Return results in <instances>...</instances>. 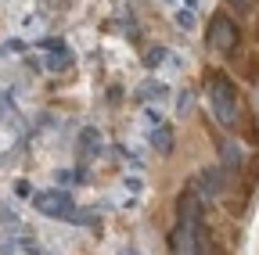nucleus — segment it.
Segmentation results:
<instances>
[{
  "mask_svg": "<svg viewBox=\"0 0 259 255\" xmlns=\"http://www.w3.org/2000/svg\"><path fill=\"white\" fill-rule=\"evenodd\" d=\"M205 101H209L212 119L223 126V130H238V122H241V93H238V86L227 79L223 72H209V79H205Z\"/></svg>",
  "mask_w": 259,
  "mask_h": 255,
  "instance_id": "1",
  "label": "nucleus"
},
{
  "mask_svg": "<svg viewBox=\"0 0 259 255\" xmlns=\"http://www.w3.org/2000/svg\"><path fill=\"white\" fill-rule=\"evenodd\" d=\"M205 43H209V50H220V54H231L238 47V25L227 11L212 15V22L205 29Z\"/></svg>",
  "mask_w": 259,
  "mask_h": 255,
  "instance_id": "2",
  "label": "nucleus"
},
{
  "mask_svg": "<svg viewBox=\"0 0 259 255\" xmlns=\"http://www.w3.org/2000/svg\"><path fill=\"white\" fill-rule=\"evenodd\" d=\"M169 251H177V255L209 251V248H205V237H202V223H184V219H177V227L169 230Z\"/></svg>",
  "mask_w": 259,
  "mask_h": 255,
  "instance_id": "3",
  "label": "nucleus"
},
{
  "mask_svg": "<svg viewBox=\"0 0 259 255\" xmlns=\"http://www.w3.org/2000/svg\"><path fill=\"white\" fill-rule=\"evenodd\" d=\"M191 187L198 190V198L205 205H216L223 198V190H227V166H205V169H198V176L191 180Z\"/></svg>",
  "mask_w": 259,
  "mask_h": 255,
  "instance_id": "4",
  "label": "nucleus"
},
{
  "mask_svg": "<svg viewBox=\"0 0 259 255\" xmlns=\"http://www.w3.org/2000/svg\"><path fill=\"white\" fill-rule=\"evenodd\" d=\"M32 205H36V212L47 216V219H65V216L72 212V194L65 187H51V190L32 194Z\"/></svg>",
  "mask_w": 259,
  "mask_h": 255,
  "instance_id": "5",
  "label": "nucleus"
},
{
  "mask_svg": "<svg viewBox=\"0 0 259 255\" xmlns=\"http://www.w3.org/2000/svg\"><path fill=\"white\" fill-rule=\"evenodd\" d=\"M202 209H205V201L198 198L194 187H187L177 198V219H184V223H202Z\"/></svg>",
  "mask_w": 259,
  "mask_h": 255,
  "instance_id": "6",
  "label": "nucleus"
},
{
  "mask_svg": "<svg viewBox=\"0 0 259 255\" xmlns=\"http://www.w3.org/2000/svg\"><path fill=\"white\" fill-rule=\"evenodd\" d=\"M0 251H4V255H36L44 248H40L36 237H29V234H8L4 244H0Z\"/></svg>",
  "mask_w": 259,
  "mask_h": 255,
  "instance_id": "7",
  "label": "nucleus"
},
{
  "mask_svg": "<svg viewBox=\"0 0 259 255\" xmlns=\"http://www.w3.org/2000/svg\"><path fill=\"white\" fill-rule=\"evenodd\" d=\"M148 144L155 147V155H173V126L155 122L151 133H148Z\"/></svg>",
  "mask_w": 259,
  "mask_h": 255,
  "instance_id": "8",
  "label": "nucleus"
},
{
  "mask_svg": "<svg viewBox=\"0 0 259 255\" xmlns=\"http://www.w3.org/2000/svg\"><path fill=\"white\" fill-rule=\"evenodd\" d=\"M245 158H248V151L241 147V140H223V144H220V166H227V169H241Z\"/></svg>",
  "mask_w": 259,
  "mask_h": 255,
  "instance_id": "9",
  "label": "nucleus"
},
{
  "mask_svg": "<svg viewBox=\"0 0 259 255\" xmlns=\"http://www.w3.org/2000/svg\"><path fill=\"white\" fill-rule=\"evenodd\" d=\"M169 97V86L162 79H144L137 86V101H166Z\"/></svg>",
  "mask_w": 259,
  "mask_h": 255,
  "instance_id": "10",
  "label": "nucleus"
},
{
  "mask_svg": "<svg viewBox=\"0 0 259 255\" xmlns=\"http://www.w3.org/2000/svg\"><path fill=\"white\" fill-rule=\"evenodd\" d=\"M69 65H72V50H69V47L47 50V61H44V69H47V72H65Z\"/></svg>",
  "mask_w": 259,
  "mask_h": 255,
  "instance_id": "11",
  "label": "nucleus"
},
{
  "mask_svg": "<svg viewBox=\"0 0 259 255\" xmlns=\"http://www.w3.org/2000/svg\"><path fill=\"white\" fill-rule=\"evenodd\" d=\"M97 151H101V130L87 126V130L79 133V155H83V158H90V155H97Z\"/></svg>",
  "mask_w": 259,
  "mask_h": 255,
  "instance_id": "12",
  "label": "nucleus"
},
{
  "mask_svg": "<svg viewBox=\"0 0 259 255\" xmlns=\"http://www.w3.org/2000/svg\"><path fill=\"white\" fill-rule=\"evenodd\" d=\"M194 108V90H180V97H177V115H191Z\"/></svg>",
  "mask_w": 259,
  "mask_h": 255,
  "instance_id": "13",
  "label": "nucleus"
},
{
  "mask_svg": "<svg viewBox=\"0 0 259 255\" xmlns=\"http://www.w3.org/2000/svg\"><path fill=\"white\" fill-rule=\"evenodd\" d=\"M162 61H166V47H151V50H144V65H148V69H158Z\"/></svg>",
  "mask_w": 259,
  "mask_h": 255,
  "instance_id": "14",
  "label": "nucleus"
},
{
  "mask_svg": "<svg viewBox=\"0 0 259 255\" xmlns=\"http://www.w3.org/2000/svg\"><path fill=\"white\" fill-rule=\"evenodd\" d=\"M173 22H177V25H180V29H194V11H191V8H187V11H184V8H180V11H177V15H173Z\"/></svg>",
  "mask_w": 259,
  "mask_h": 255,
  "instance_id": "15",
  "label": "nucleus"
},
{
  "mask_svg": "<svg viewBox=\"0 0 259 255\" xmlns=\"http://www.w3.org/2000/svg\"><path fill=\"white\" fill-rule=\"evenodd\" d=\"M69 219H72V223H83V227H94V223H97L94 212H76V209L69 212Z\"/></svg>",
  "mask_w": 259,
  "mask_h": 255,
  "instance_id": "16",
  "label": "nucleus"
},
{
  "mask_svg": "<svg viewBox=\"0 0 259 255\" xmlns=\"http://www.w3.org/2000/svg\"><path fill=\"white\" fill-rule=\"evenodd\" d=\"M15 194H18V198H32V187H29V180H15Z\"/></svg>",
  "mask_w": 259,
  "mask_h": 255,
  "instance_id": "17",
  "label": "nucleus"
},
{
  "mask_svg": "<svg viewBox=\"0 0 259 255\" xmlns=\"http://www.w3.org/2000/svg\"><path fill=\"white\" fill-rule=\"evenodd\" d=\"M22 50H25L22 40H8V43H4V54H22Z\"/></svg>",
  "mask_w": 259,
  "mask_h": 255,
  "instance_id": "18",
  "label": "nucleus"
},
{
  "mask_svg": "<svg viewBox=\"0 0 259 255\" xmlns=\"http://www.w3.org/2000/svg\"><path fill=\"white\" fill-rule=\"evenodd\" d=\"M58 47H65V43L54 40V36H51V40H40V50H44V54H47V50H58Z\"/></svg>",
  "mask_w": 259,
  "mask_h": 255,
  "instance_id": "19",
  "label": "nucleus"
},
{
  "mask_svg": "<svg viewBox=\"0 0 259 255\" xmlns=\"http://www.w3.org/2000/svg\"><path fill=\"white\" fill-rule=\"evenodd\" d=\"M126 190H130V194H141V180L137 176H126Z\"/></svg>",
  "mask_w": 259,
  "mask_h": 255,
  "instance_id": "20",
  "label": "nucleus"
},
{
  "mask_svg": "<svg viewBox=\"0 0 259 255\" xmlns=\"http://www.w3.org/2000/svg\"><path fill=\"white\" fill-rule=\"evenodd\" d=\"M144 122H151V126H155V122H162V115H158L155 108H144Z\"/></svg>",
  "mask_w": 259,
  "mask_h": 255,
  "instance_id": "21",
  "label": "nucleus"
},
{
  "mask_svg": "<svg viewBox=\"0 0 259 255\" xmlns=\"http://www.w3.org/2000/svg\"><path fill=\"white\" fill-rule=\"evenodd\" d=\"M231 4H234L238 11H252V0H231Z\"/></svg>",
  "mask_w": 259,
  "mask_h": 255,
  "instance_id": "22",
  "label": "nucleus"
},
{
  "mask_svg": "<svg viewBox=\"0 0 259 255\" xmlns=\"http://www.w3.org/2000/svg\"><path fill=\"white\" fill-rule=\"evenodd\" d=\"M8 115V105H4V97H0V119H4Z\"/></svg>",
  "mask_w": 259,
  "mask_h": 255,
  "instance_id": "23",
  "label": "nucleus"
}]
</instances>
